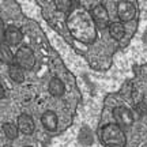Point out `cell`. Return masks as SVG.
I'll return each instance as SVG.
<instances>
[{
	"label": "cell",
	"instance_id": "cell-10",
	"mask_svg": "<svg viewBox=\"0 0 147 147\" xmlns=\"http://www.w3.org/2000/svg\"><path fill=\"white\" fill-rule=\"evenodd\" d=\"M109 34L112 38H115L116 41H120L123 37L125 36V29L121 22H112L109 25Z\"/></svg>",
	"mask_w": 147,
	"mask_h": 147
},
{
	"label": "cell",
	"instance_id": "cell-9",
	"mask_svg": "<svg viewBox=\"0 0 147 147\" xmlns=\"http://www.w3.org/2000/svg\"><path fill=\"white\" fill-rule=\"evenodd\" d=\"M8 76L15 83H22L25 80V69L15 63L11 64V65H8Z\"/></svg>",
	"mask_w": 147,
	"mask_h": 147
},
{
	"label": "cell",
	"instance_id": "cell-5",
	"mask_svg": "<svg viewBox=\"0 0 147 147\" xmlns=\"http://www.w3.org/2000/svg\"><path fill=\"white\" fill-rule=\"evenodd\" d=\"M113 116L116 119V123L119 125L129 127L134 123V116L129 109H127L125 106H117L113 109Z\"/></svg>",
	"mask_w": 147,
	"mask_h": 147
},
{
	"label": "cell",
	"instance_id": "cell-13",
	"mask_svg": "<svg viewBox=\"0 0 147 147\" xmlns=\"http://www.w3.org/2000/svg\"><path fill=\"white\" fill-rule=\"evenodd\" d=\"M18 131H19V128L15 125V124H12V123H4L3 124V132H4V135L8 139H16L18 136Z\"/></svg>",
	"mask_w": 147,
	"mask_h": 147
},
{
	"label": "cell",
	"instance_id": "cell-1",
	"mask_svg": "<svg viewBox=\"0 0 147 147\" xmlns=\"http://www.w3.org/2000/svg\"><path fill=\"white\" fill-rule=\"evenodd\" d=\"M101 139L108 147H124L127 143L125 134L117 123L106 124L101 131Z\"/></svg>",
	"mask_w": 147,
	"mask_h": 147
},
{
	"label": "cell",
	"instance_id": "cell-11",
	"mask_svg": "<svg viewBox=\"0 0 147 147\" xmlns=\"http://www.w3.org/2000/svg\"><path fill=\"white\" fill-rule=\"evenodd\" d=\"M48 90L53 97H60L64 93V84L59 78H53L51 79V82L48 84Z\"/></svg>",
	"mask_w": 147,
	"mask_h": 147
},
{
	"label": "cell",
	"instance_id": "cell-6",
	"mask_svg": "<svg viewBox=\"0 0 147 147\" xmlns=\"http://www.w3.org/2000/svg\"><path fill=\"white\" fill-rule=\"evenodd\" d=\"M23 40V34L18 27L8 26L5 30H3V42L7 45H18Z\"/></svg>",
	"mask_w": 147,
	"mask_h": 147
},
{
	"label": "cell",
	"instance_id": "cell-15",
	"mask_svg": "<svg viewBox=\"0 0 147 147\" xmlns=\"http://www.w3.org/2000/svg\"><path fill=\"white\" fill-rule=\"evenodd\" d=\"M79 139L83 144H91L93 142V135H91V131H90L87 127H83L82 131H80V135H79Z\"/></svg>",
	"mask_w": 147,
	"mask_h": 147
},
{
	"label": "cell",
	"instance_id": "cell-12",
	"mask_svg": "<svg viewBox=\"0 0 147 147\" xmlns=\"http://www.w3.org/2000/svg\"><path fill=\"white\" fill-rule=\"evenodd\" d=\"M0 59H1V63L8 64V65L15 63V55L11 53L10 48L5 45V42H3L1 48H0Z\"/></svg>",
	"mask_w": 147,
	"mask_h": 147
},
{
	"label": "cell",
	"instance_id": "cell-14",
	"mask_svg": "<svg viewBox=\"0 0 147 147\" xmlns=\"http://www.w3.org/2000/svg\"><path fill=\"white\" fill-rule=\"evenodd\" d=\"M53 1L56 4V8L59 11H63V12H68L74 7L72 0H53Z\"/></svg>",
	"mask_w": 147,
	"mask_h": 147
},
{
	"label": "cell",
	"instance_id": "cell-17",
	"mask_svg": "<svg viewBox=\"0 0 147 147\" xmlns=\"http://www.w3.org/2000/svg\"><path fill=\"white\" fill-rule=\"evenodd\" d=\"M25 147H32V146H25Z\"/></svg>",
	"mask_w": 147,
	"mask_h": 147
},
{
	"label": "cell",
	"instance_id": "cell-8",
	"mask_svg": "<svg viewBox=\"0 0 147 147\" xmlns=\"http://www.w3.org/2000/svg\"><path fill=\"white\" fill-rule=\"evenodd\" d=\"M41 121H42V125L47 128L48 131H55L57 128V116L55 115L53 112L48 110L45 112L41 117Z\"/></svg>",
	"mask_w": 147,
	"mask_h": 147
},
{
	"label": "cell",
	"instance_id": "cell-3",
	"mask_svg": "<svg viewBox=\"0 0 147 147\" xmlns=\"http://www.w3.org/2000/svg\"><path fill=\"white\" fill-rule=\"evenodd\" d=\"M91 18L97 26L100 29H105L110 25L109 23V14H108V10L105 8V5L98 4L91 8Z\"/></svg>",
	"mask_w": 147,
	"mask_h": 147
},
{
	"label": "cell",
	"instance_id": "cell-2",
	"mask_svg": "<svg viewBox=\"0 0 147 147\" xmlns=\"http://www.w3.org/2000/svg\"><path fill=\"white\" fill-rule=\"evenodd\" d=\"M36 63V57L34 53L29 47H22L19 48L15 53V64H18L19 67H22L23 69H32L34 67Z\"/></svg>",
	"mask_w": 147,
	"mask_h": 147
},
{
	"label": "cell",
	"instance_id": "cell-7",
	"mask_svg": "<svg viewBox=\"0 0 147 147\" xmlns=\"http://www.w3.org/2000/svg\"><path fill=\"white\" fill-rule=\"evenodd\" d=\"M18 128L22 134L30 135L34 131V121L29 115H21L18 117Z\"/></svg>",
	"mask_w": 147,
	"mask_h": 147
},
{
	"label": "cell",
	"instance_id": "cell-4",
	"mask_svg": "<svg viewBox=\"0 0 147 147\" xmlns=\"http://www.w3.org/2000/svg\"><path fill=\"white\" fill-rule=\"evenodd\" d=\"M135 14H136V8L131 1L121 0L117 3V15H119L121 22H128L134 19Z\"/></svg>",
	"mask_w": 147,
	"mask_h": 147
},
{
	"label": "cell",
	"instance_id": "cell-16",
	"mask_svg": "<svg viewBox=\"0 0 147 147\" xmlns=\"http://www.w3.org/2000/svg\"><path fill=\"white\" fill-rule=\"evenodd\" d=\"M0 94H1V100H3V98L5 97V95H4V89H3V86L0 87Z\"/></svg>",
	"mask_w": 147,
	"mask_h": 147
}]
</instances>
